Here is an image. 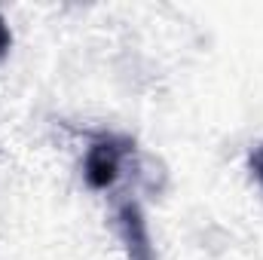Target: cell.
<instances>
[{"instance_id": "obj_1", "label": "cell", "mask_w": 263, "mask_h": 260, "mask_svg": "<svg viewBox=\"0 0 263 260\" xmlns=\"http://www.w3.org/2000/svg\"><path fill=\"white\" fill-rule=\"evenodd\" d=\"M3 46H6V31L0 28V52H3Z\"/></svg>"}, {"instance_id": "obj_2", "label": "cell", "mask_w": 263, "mask_h": 260, "mask_svg": "<svg viewBox=\"0 0 263 260\" xmlns=\"http://www.w3.org/2000/svg\"><path fill=\"white\" fill-rule=\"evenodd\" d=\"M257 175H260V178H263V153H260V156H257Z\"/></svg>"}]
</instances>
